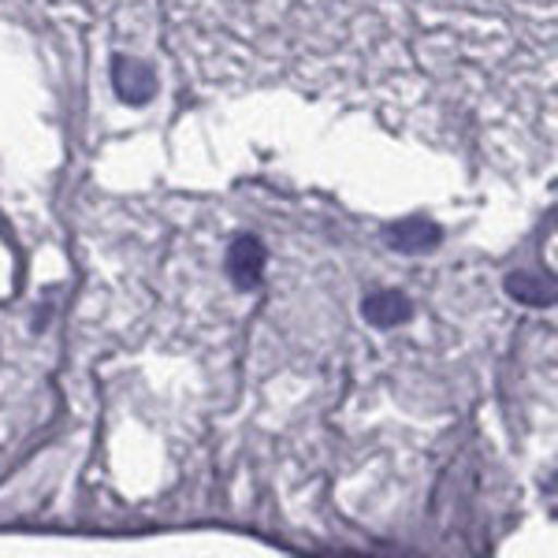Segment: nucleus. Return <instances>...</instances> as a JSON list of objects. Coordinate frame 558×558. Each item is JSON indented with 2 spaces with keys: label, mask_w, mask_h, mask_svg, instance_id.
Instances as JSON below:
<instances>
[{
  "label": "nucleus",
  "mask_w": 558,
  "mask_h": 558,
  "mask_svg": "<svg viewBox=\"0 0 558 558\" xmlns=\"http://www.w3.org/2000/svg\"><path fill=\"white\" fill-rule=\"evenodd\" d=\"M439 239H444V231L432 220H425V216H410V220H399L387 231V242H391V250H399V254H425V250L439 246Z\"/></svg>",
  "instance_id": "obj_1"
},
{
  "label": "nucleus",
  "mask_w": 558,
  "mask_h": 558,
  "mask_svg": "<svg viewBox=\"0 0 558 558\" xmlns=\"http://www.w3.org/2000/svg\"><path fill=\"white\" fill-rule=\"evenodd\" d=\"M260 272H265V246L254 235H242L231 242L228 250V276L235 279L239 287H257Z\"/></svg>",
  "instance_id": "obj_2"
},
{
  "label": "nucleus",
  "mask_w": 558,
  "mask_h": 558,
  "mask_svg": "<svg viewBox=\"0 0 558 558\" xmlns=\"http://www.w3.org/2000/svg\"><path fill=\"white\" fill-rule=\"evenodd\" d=\"M362 313L376 328H395V324H407L413 317V305L402 291H376L362 302Z\"/></svg>",
  "instance_id": "obj_3"
},
{
  "label": "nucleus",
  "mask_w": 558,
  "mask_h": 558,
  "mask_svg": "<svg viewBox=\"0 0 558 558\" xmlns=\"http://www.w3.org/2000/svg\"><path fill=\"white\" fill-rule=\"evenodd\" d=\"M116 89L123 94V101L146 105L157 89V78L146 64H134V60H116Z\"/></svg>",
  "instance_id": "obj_4"
},
{
  "label": "nucleus",
  "mask_w": 558,
  "mask_h": 558,
  "mask_svg": "<svg viewBox=\"0 0 558 558\" xmlns=\"http://www.w3.org/2000/svg\"><path fill=\"white\" fill-rule=\"evenodd\" d=\"M507 291L514 294L518 302L525 305H551L555 302V287L544 283L539 276H529V272H514L507 279Z\"/></svg>",
  "instance_id": "obj_5"
}]
</instances>
